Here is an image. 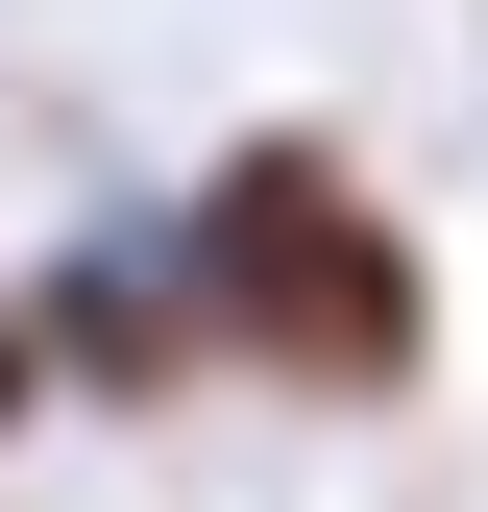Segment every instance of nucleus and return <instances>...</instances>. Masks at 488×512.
<instances>
[{
    "label": "nucleus",
    "instance_id": "nucleus-3",
    "mask_svg": "<svg viewBox=\"0 0 488 512\" xmlns=\"http://www.w3.org/2000/svg\"><path fill=\"white\" fill-rule=\"evenodd\" d=\"M49 415H74V391H49V342H25V269H0V464H25Z\"/></svg>",
    "mask_w": 488,
    "mask_h": 512
},
{
    "label": "nucleus",
    "instance_id": "nucleus-2",
    "mask_svg": "<svg viewBox=\"0 0 488 512\" xmlns=\"http://www.w3.org/2000/svg\"><path fill=\"white\" fill-rule=\"evenodd\" d=\"M25 342H49V391L74 415H171L220 366V317H196V244H171V196H122L74 244H25Z\"/></svg>",
    "mask_w": 488,
    "mask_h": 512
},
{
    "label": "nucleus",
    "instance_id": "nucleus-1",
    "mask_svg": "<svg viewBox=\"0 0 488 512\" xmlns=\"http://www.w3.org/2000/svg\"><path fill=\"white\" fill-rule=\"evenodd\" d=\"M171 244H196L220 366L293 391V415H391L415 366H440V244L391 220V171H366L342 122H220L196 196H171Z\"/></svg>",
    "mask_w": 488,
    "mask_h": 512
}]
</instances>
